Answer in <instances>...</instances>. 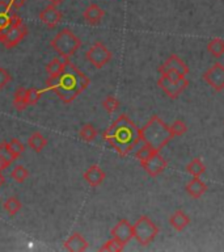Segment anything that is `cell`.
I'll return each mask as SVG.
<instances>
[{"label": "cell", "instance_id": "32", "mask_svg": "<svg viewBox=\"0 0 224 252\" xmlns=\"http://www.w3.org/2000/svg\"><path fill=\"white\" fill-rule=\"evenodd\" d=\"M43 91L38 90V88H29L27 90V94H25V97H27L28 105H35L38 100L42 97Z\"/></svg>", "mask_w": 224, "mask_h": 252}, {"label": "cell", "instance_id": "38", "mask_svg": "<svg viewBox=\"0 0 224 252\" xmlns=\"http://www.w3.org/2000/svg\"><path fill=\"white\" fill-rule=\"evenodd\" d=\"M4 181H5V179H4L3 173H1V171H0V187L4 184Z\"/></svg>", "mask_w": 224, "mask_h": 252}, {"label": "cell", "instance_id": "16", "mask_svg": "<svg viewBox=\"0 0 224 252\" xmlns=\"http://www.w3.org/2000/svg\"><path fill=\"white\" fill-rule=\"evenodd\" d=\"M105 172H104V169L97 164H93L90 165L89 168L86 169L85 172H84V180L90 185V187H100V185L104 183L105 180Z\"/></svg>", "mask_w": 224, "mask_h": 252}, {"label": "cell", "instance_id": "18", "mask_svg": "<svg viewBox=\"0 0 224 252\" xmlns=\"http://www.w3.org/2000/svg\"><path fill=\"white\" fill-rule=\"evenodd\" d=\"M64 248L70 252H84L88 248V242L80 232H74L64 242Z\"/></svg>", "mask_w": 224, "mask_h": 252}, {"label": "cell", "instance_id": "21", "mask_svg": "<svg viewBox=\"0 0 224 252\" xmlns=\"http://www.w3.org/2000/svg\"><path fill=\"white\" fill-rule=\"evenodd\" d=\"M66 61L64 58H54L51 59L50 62L46 64V72L49 75V78H56L58 75H60L64 71L66 67Z\"/></svg>", "mask_w": 224, "mask_h": 252}, {"label": "cell", "instance_id": "25", "mask_svg": "<svg viewBox=\"0 0 224 252\" xmlns=\"http://www.w3.org/2000/svg\"><path fill=\"white\" fill-rule=\"evenodd\" d=\"M97 130L92 124H85L79 130V137L84 142H93L97 138Z\"/></svg>", "mask_w": 224, "mask_h": 252}, {"label": "cell", "instance_id": "11", "mask_svg": "<svg viewBox=\"0 0 224 252\" xmlns=\"http://www.w3.org/2000/svg\"><path fill=\"white\" fill-rule=\"evenodd\" d=\"M21 20L15 12V8L7 1H0V38L5 32Z\"/></svg>", "mask_w": 224, "mask_h": 252}, {"label": "cell", "instance_id": "29", "mask_svg": "<svg viewBox=\"0 0 224 252\" xmlns=\"http://www.w3.org/2000/svg\"><path fill=\"white\" fill-rule=\"evenodd\" d=\"M102 106H104V109H105L108 113L112 114L119 108V100H118L115 96H113V94H109V96H106L105 100L102 101Z\"/></svg>", "mask_w": 224, "mask_h": 252}, {"label": "cell", "instance_id": "3", "mask_svg": "<svg viewBox=\"0 0 224 252\" xmlns=\"http://www.w3.org/2000/svg\"><path fill=\"white\" fill-rule=\"evenodd\" d=\"M169 126L159 116H152L145 125L140 127V139L155 151L160 153L173 139Z\"/></svg>", "mask_w": 224, "mask_h": 252}, {"label": "cell", "instance_id": "15", "mask_svg": "<svg viewBox=\"0 0 224 252\" xmlns=\"http://www.w3.org/2000/svg\"><path fill=\"white\" fill-rule=\"evenodd\" d=\"M207 184L200 177H192V180H189L188 184L185 185L186 193L192 198H196V200H198V198L203 196L204 193L207 192Z\"/></svg>", "mask_w": 224, "mask_h": 252}, {"label": "cell", "instance_id": "13", "mask_svg": "<svg viewBox=\"0 0 224 252\" xmlns=\"http://www.w3.org/2000/svg\"><path fill=\"white\" fill-rule=\"evenodd\" d=\"M157 71H159V74L165 72V71H178V72H181V74L188 75L189 67L188 64H186V63H185L184 61L178 57V55L172 54L165 59L164 62H163V64L159 66Z\"/></svg>", "mask_w": 224, "mask_h": 252}, {"label": "cell", "instance_id": "14", "mask_svg": "<svg viewBox=\"0 0 224 252\" xmlns=\"http://www.w3.org/2000/svg\"><path fill=\"white\" fill-rule=\"evenodd\" d=\"M39 20L42 21L45 25H47L49 28H55L60 23V20H62V12L56 9L55 5L50 4V5H47L43 11L39 12L38 15Z\"/></svg>", "mask_w": 224, "mask_h": 252}, {"label": "cell", "instance_id": "27", "mask_svg": "<svg viewBox=\"0 0 224 252\" xmlns=\"http://www.w3.org/2000/svg\"><path fill=\"white\" fill-rule=\"evenodd\" d=\"M25 94H27V90L25 88H19V90L16 91L15 97H13V106L16 108V110H19V112H23L28 108V102H27V97H25Z\"/></svg>", "mask_w": 224, "mask_h": 252}, {"label": "cell", "instance_id": "9", "mask_svg": "<svg viewBox=\"0 0 224 252\" xmlns=\"http://www.w3.org/2000/svg\"><path fill=\"white\" fill-rule=\"evenodd\" d=\"M202 79L216 92L224 90V64L215 62L210 68L204 71Z\"/></svg>", "mask_w": 224, "mask_h": 252}, {"label": "cell", "instance_id": "36", "mask_svg": "<svg viewBox=\"0 0 224 252\" xmlns=\"http://www.w3.org/2000/svg\"><path fill=\"white\" fill-rule=\"evenodd\" d=\"M25 1H27V0H11L9 4H11L15 9H20V8H23L24 5H25Z\"/></svg>", "mask_w": 224, "mask_h": 252}, {"label": "cell", "instance_id": "5", "mask_svg": "<svg viewBox=\"0 0 224 252\" xmlns=\"http://www.w3.org/2000/svg\"><path fill=\"white\" fill-rule=\"evenodd\" d=\"M134 226V239L137 240L140 246H148L156 239L159 235V227L149 217L141 216L137 222L133 224Z\"/></svg>", "mask_w": 224, "mask_h": 252}, {"label": "cell", "instance_id": "26", "mask_svg": "<svg viewBox=\"0 0 224 252\" xmlns=\"http://www.w3.org/2000/svg\"><path fill=\"white\" fill-rule=\"evenodd\" d=\"M21 206H23V204H21V201L17 197H9L3 205L4 210L7 212L8 216H16L20 212Z\"/></svg>", "mask_w": 224, "mask_h": 252}, {"label": "cell", "instance_id": "6", "mask_svg": "<svg viewBox=\"0 0 224 252\" xmlns=\"http://www.w3.org/2000/svg\"><path fill=\"white\" fill-rule=\"evenodd\" d=\"M112 51L108 49V47L104 45L102 42H94L92 46L89 47V50L85 53L86 61L92 64L96 68H102L104 66H106L108 63L112 61Z\"/></svg>", "mask_w": 224, "mask_h": 252}, {"label": "cell", "instance_id": "33", "mask_svg": "<svg viewBox=\"0 0 224 252\" xmlns=\"http://www.w3.org/2000/svg\"><path fill=\"white\" fill-rule=\"evenodd\" d=\"M8 147H9L11 153L13 154V157H15L16 159L25 151V146H24L19 139H16V138H12L11 141L8 142Z\"/></svg>", "mask_w": 224, "mask_h": 252}, {"label": "cell", "instance_id": "12", "mask_svg": "<svg viewBox=\"0 0 224 252\" xmlns=\"http://www.w3.org/2000/svg\"><path fill=\"white\" fill-rule=\"evenodd\" d=\"M110 234H112V238L126 246L130 243V240L134 239V226L127 220H119L112 228Z\"/></svg>", "mask_w": 224, "mask_h": 252}, {"label": "cell", "instance_id": "24", "mask_svg": "<svg viewBox=\"0 0 224 252\" xmlns=\"http://www.w3.org/2000/svg\"><path fill=\"white\" fill-rule=\"evenodd\" d=\"M46 145L47 139L43 137L39 131H34V133L29 137V139H28V146H29L30 149L34 150L35 153H41V151L45 149V146Z\"/></svg>", "mask_w": 224, "mask_h": 252}, {"label": "cell", "instance_id": "7", "mask_svg": "<svg viewBox=\"0 0 224 252\" xmlns=\"http://www.w3.org/2000/svg\"><path fill=\"white\" fill-rule=\"evenodd\" d=\"M157 86L163 92H164L169 98L176 100L181 96L189 86V80L186 78L178 79V80H172V79L167 78L165 75H160L157 79Z\"/></svg>", "mask_w": 224, "mask_h": 252}, {"label": "cell", "instance_id": "17", "mask_svg": "<svg viewBox=\"0 0 224 252\" xmlns=\"http://www.w3.org/2000/svg\"><path fill=\"white\" fill-rule=\"evenodd\" d=\"M104 16H105V11L98 4L94 3L89 4L85 8V11L83 12V17L86 21V24H89V25H98L101 23V20L104 19Z\"/></svg>", "mask_w": 224, "mask_h": 252}, {"label": "cell", "instance_id": "34", "mask_svg": "<svg viewBox=\"0 0 224 252\" xmlns=\"http://www.w3.org/2000/svg\"><path fill=\"white\" fill-rule=\"evenodd\" d=\"M153 153H155V150H152L148 145H145L144 143V145L141 146L140 149H138V151L135 153V158H137V160L140 163V161L148 159Z\"/></svg>", "mask_w": 224, "mask_h": 252}, {"label": "cell", "instance_id": "2", "mask_svg": "<svg viewBox=\"0 0 224 252\" xmlns=\"http://www.w3.org/2000/svg\"><path fill=\"white\" fill-rule=\"evenodd\" d=\"M102 138L121 157L129 155L141 141L140 129L135 125V122L127 114H121L102 133Z\"/></svg>", "mask_w": 224, "mask_h": 252}, {"label": "cell", "instance_id": "35", "mask_svg": "<svg viewBox=\"0 0 224 252\" xmlns=\"http://www.w3.org/2000/svg\"><path fill=\"white\" fill-rule=\"evenodd\" d=\"M11 80H12L11 74H9L5 68L0 67V90H3L4 87L7 86L8 83L11 82Z\"/></svg>", "mask_w": 224, "mask_h": 252}, {"label": "cell", "instance_id": "8", "mask_svg": "<svg viewBox=\"0 0 224 252\" xmlns=\"http://www.w3.org/2000/svg\"><path fill=\"white\" fill-rule=\"evenodd\" d=\"M28 34V27L23 23V20H19L15 25H12L0 38V42L3 43L7 49H13L23 41Z\"/></svg>", "mask_w": 224, "mask_h": 252}, {"label": "cell", "instance_id": "1", "mask_svg": "<svg viewBox=\"0 0 224 252\" xmlns=\"http://www.w3.org/2000/svg\"><path fill=\"white\" fill-rule=\"evenodd\" d=\"M89 78L75 64H72L70 59L66 61V67L62 74L58 75L56 78H49L46 80L47 90L58 94V97L64 104H71L75 101L78 96H80L89 87Z\"/></svg>", "mask_w": 224, "mask_h": 252}, {"label": "cell", "instance_id": "22", "mask_svg": "<svg viewBox=\"0 0 224 252\" xmlns=\"http://www.w3.org/2000/svg\"><path fill=\"white\" fill-rule=\"evenodd\" d=\"M185 169L192 177H200L206 172V165H204L203 161L200 160V158H194L193 160H190L186 164Z\"/></svg>", "mask_w": 224, "mask_h": 252}, {"label": "cell", "instance_id": "28", "mask_svg": "<svg viewBox=\"0 0 224 252\" xmlns=\"http://www.w3.org/2000/svg\"><path fill=\"white\" fill-rule=\"evenodd\" d=\"M123 250H125V246L119 243V242L114 239V238L106 240L105 243L100 247V251L102 252H121L123 251Z\"/></svg>", "mask_w": 224, "mask_h": 252}, {"label": "cell", "instance_id": "10", "mask_svg": "<svg viewBox=\"0 0 224 252\" xmlns=\"http://www.w3.org/2000/svg\"><path fill=\"white\" fill-rule=\"evenodd\" d=\"M140 165L141 168L147 172V175H149L151 177H157L167 169L168 161L161 157V154L159 151H155L148 159L140 161Z\"/></svg>", "mask_w": 224, "mask_h": 252}, {"label": "cell", "instance_id": "23", "mask_svg": "<svg viewBox=\"0 0 224 252\" xmlns=\"http://www.w3.org/2000/svg\"><path fill=\"white\" fill-rule=\"evenodd\" d=\"M207 51L211 57L219 59L224 55V39L223 38H212L207 43Z\"/></svg>", "mask_w": 224, "mask_h": 252}, {"label": "cell", "instance_id": "19", "mask_svg": "<svg viewBox=\"0 0 224 252\" xmlns=\"http://www.w3.org/2000/svg\"><path fill=\"white\" fill-rule=\"evenodd\" d=\"M169 224L177 232H180L190 224V217L185 212H182V210H176L172 216L169 217Z\"/></svg>", "mask_w": 224, "mask_h": 252}, {"label": "cell", "instance_id": "31", "mask_svg": "<svg viewBox=\"0 0 224 252\" xmlns=\"http://www.w3.org/2000/svg\"><path fill=\"white\" fill-rule=\"evenodd\" d=\"M169 129H170V133H172L173 137H181L188 131V125L182 120H176L172 125L169 126Z\"/></svg>", "mask_w": 224, "mask_h": 252}, {"label": "cell", "instance_id": "37", "mask_svg": "<svg viewBox=\"0 0 224 252\" xmlns=\"http://www.w3.org/2000/svg\"><path fill=\"white\" fill-rule=\"evenodd\" d=\"M63 0H50V4H53V5H55V7H56V5H59V4L62 3Z\"/></svg>", "mask_w": 224, "mask_h": 252}, {"label": "cell", "instance_id": "4", "mask_svg": "<svg viewBox=\"0 0 224 252\" xmlns=\"http://www.w3.org/2000/svg\"><path fill=\"white\" fill-rule=\"evenodd\" d=\"M50 46L56 51L60 58L70 59L82 46V41L74 32L64 28L51 39Z\"/></svg>", "mask_w": 224, "mask_h": 252}, {"label": "cell", "instance_id": "30", "mask_svg": "<svg viewBox=\"0 0 224 252\" xmlns=\"http://www.w3.org/2000/svg\"><path fill=\"white\" fill-rule=\"evenodd\" d=\"M28 176H29V172L24 165H16L15 168L12 169L11 177L16 183H24L28 179Z\"/></svg>", "mask_w": 224, "mask_h": 252}, {"label": "cell", "instance_id": "20", "mask_svg": "<svg viewBox=\"0 0 224 252\" xmlns=\"http://www.w3.org/2000/svg\"><path fill=\"white\" fill-rule=\"evenodd\" d=\"M16 158L11 153V150L8 147V142L3 141L0 143V171L7 169L12 164V161H15Z\"/></svg>", "mask_w": 224, "mask_h": 252}]
</instances>
